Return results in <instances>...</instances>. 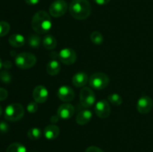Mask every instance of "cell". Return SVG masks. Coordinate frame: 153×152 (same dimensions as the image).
Instances as JSON below:
<instances>
[{"instance_id": "7c38bea8", "label": "cell", "mask_w": 153, "mask_h": 152, "mask_svg": "<svg viewBox=\"0 0 153 152\" xmlns=\"http://www.w3.org/2000/svg\"><path fill=\"white\" fill-rule=\"evenodd\" d=\"M75 108L70 104H63L58 108L57 115L61 119H69L74 115Z\"/></svg>"}, {"instance_id": "277c9868", "label": "cell", "mask_w": 153, "mask_h": 152, "mask_svg": "<svg viewBox=\"0 0 153 152\" xmlns=\"http://www.w3.org/2000/svg\"><path fill=\"white\" fill-rule=\"evenodd\" d=\"M37 58L35 55L29 52H22L16 55L15 58V64L17 67L22 69H27L31 68L35 65Z\"/></svg>"}, {"instance_id": "4316f807", "label": "cell", "mask_w": 153, "mask_h": 152, "mask_svg": "<svg viewBox=\"0 0 153 152\" xmlns=\"http://www.w3.org/2000/svg\"><path fill=\"white\" fill-rule=\"evenodd\" d=\"M38 110V105L36 101H31L27 105V111L30 113H34Z\"/></svg>"}, {"instance_id": "8d00e7d4", "label": "cell", "mask_w": 153, "mask_h": 152, "mask_svg": "<svg viewBox=\"0 0 153 152\" xmlns=\"http://www.w3.org/2000/svg\"><path fill=\"white\" fill-rule=\"evenodd\" d=\"M2 64H3V63H2V61H1V58H0V69H1V67L3 66H2Z\"/></svg>"}, {"instance_id": "4dcf8cb0", "label": "cell", "mask_w": 153, "mask_h": 152, "mask_svg": "<svg viewBox=\"0 0 153 152\" xmlns=\"http://www.w3.org/2000/svg\"><path fill=\"white\" fill-rule=\"evenodd\" d=\"M94 1L99 5H105L109 3L110 0H94Z\"/></svg>"}, {"instance_id": "7402d4cb", "label": "cell", "mask_w": 153, "mask_h": 152, "mask_svg": "<svg viewBox=\"0 0 153 152\" xmlns=\"http://www.w3.org/2000/svg\"><path fill=\"white\" fill-rule=\"evenodd\" d=\"M28 137L31 140H37L41 137L42 131L38 128H32L28 130L27 133Z\"/></svg>"}, {"instance_id": "d4e9b609", "label": "cell", "mask_w": 153, "mask_h": 152, "mask_svg": "<svg viewBox=\"0 0 153 152\" xmlns=\"http://www.w3.org/2000/svg\"><path fill=\"white\" fill-rule=\"evenodd\" d=\"M0 80L4 83H10L12 80L11 75L7 70H1L0 72Z\"/></svg>"}, {"instance_id": "9c48e42d", "label": "cell", "mask_w": 153, "mask_h": 152, "mask_svg": "<svg viewBox=\"0 0 153 152\" xmlns=\"http://www.w3.org/2000/svg\"><path fill=\"white\" fill-rule=\"evenodd\" d=\"M153 101L148 95H142L137 102V110L141 114H147L152 110Z\"/></svg>"}, {"instance_id": "4fadbf2b", "label": "cell", "mask_w": 153, "mask_h": 152, "mask_svg": "<svg viewBox=\"0 0 153 152\" xmlns=\"http://www.w3.org/2000/svg\"><path fill=\"white\" fill-rule=\"evenodd\" d=\"M58 96L64 102H69L74 99V90L69 86H61L58 90Z\"/></svg>"}, {"instance_id": "5b68a950", "label": "cell", "mask_w": 153, "mask_h": 152, "mask_svg": "<svg viewBox=\"0 0 153 152\" xmlns=\"http://www.w3.org/2000/svg\"><path fill=\"white\" fill-rule=\"evenodd\" d=\"M108 76L103 72H96L93 74L89 78V83L92 88L95 89H103L109 84Z\"/></svg>"}, {"instance_id": "5bb4252c", "label": "cell", "mask_w": 153, "mask_h": 152, "mask_svg": "<svg viewBox=\"0 0 153 152\" xmlns=\"http://www.w3.org/2000/svg\"><path fill=\"white\" fill-rule=\"evenodd\" d=\"M73 84L76 87H82L86 85L88 82V76L84 72H79L73 75L72 79Z\"/></svg>"}, {"instance_id": "8992f818", "label": "cell", "mask_w": 153, "mask_h": 152, "mask_svg": "<svg viewBox=\"0 0 153 152\" xmlns=\"http://www.w3.org/2000/svg\"><path fill=\"white\" fill-rule=\"evenodd\" d=\"M80 103L82 107L85 108L91 107L95 104L96 95L94 91L89 87H83L80 91Z\"/></svg>"}, {"instance_id": "ba28073f", "label": "cell", "mask_w": 153, "mask_h": 152, "mask_svg": "<svg viewBox=\"0 0 153 152\" xmlns=\"http://www.w3.org/2000/svg\"><path fill=\"white\" fill-rule=\"evenodd\" d=\"M58 59L61 63L66 65H72L77 59V55L73 49L65 48L60 51L58 53Z\"/></svg>"}, {"instance_id": "ffe728a7", "label": "cell", "mask_w": 153, "mask_h": 152, "mask_svg": "<svg viewBox=\"0 0 153 152\" xmlns=\"http://www.w3.org/2000/svg\"><path fill=\"white\" fill-rule=\"evenodd\" d=\"M28 43L33 49H37L41 44V38L38 34H31L28 37Z\"/></svg>"}, {"instance_id": "30bf717a", "label": "cell", "mask_w": 153, "mask_h": 152, "mask_svg": "<svg viewBox=\"0 0 153 152\" xmlns=\"http://www.w3.org/2000/svg\"><path fill=\"white\" fill-rule=\"evenodd\" d=\"M94 110L97 116L101 119H106L111 113V106L107 100L102 99L96 104Z\"/></svg>"}, {"instance_id": "1f68e13d", "label": "cell", "mask_w": 153, "mask_h": 152, "mask_svg": "<svg viewBox=\"0 0 153 152\" xmlns=\"http://www.w3.org/2000/svg\"><path fill=\"white\" fill-rule=\"evenodd\" d=\"M26 4H29V5H35V4H38L40 0H25Z\"/></svg>"}, {"instance_id": "2e32d148", "label": "cell", "mask_w": 153, "mask_h": 152, "mask_svg": "<svg viewBox=\"0 0 153 152\" xmlns=\"http://www.w3.org/2000/svg\"><path fill=\"white\" fill-rule=\"evenodd\" d=\"M93 117V113L91 110H82L78 113L76 121L79 125H85L88 124L91 120Z\"/></svg>"}, {"instance_id": "83f0119b", "label": "cell", "mask_w": 153, "mask_h": 152, "mask_svg": "<svg viewBox=\"0 0 153 152\" xmlns=\"http://www.w3.org/2000/svg\"><path fill=\"white\" fill-rule=\"evenodd\" d=\"M9 131V125L5 122H0V132L4 134V133L8 132Z\"/></svg>"}, {"instance_id": "52a82bcc", "label": "cell", "mask_w": 153, "mask_h": 152, "mask_svg": "<svg viewBox=\"0 0 153 152\" xmlns=\"http://www.w3.org/2000/svg\"><path fill=\"white\" fill-rule=\"evenodd\" d=\"M67 4L64 0H55L49 7V13L53 17H61L67 10Z\"/></svg>"}, {"instance_id": "f1b7e54d", "label": "cell", "mask_w": 153, "mask_h": 152, "mask_svg": "<svg viewBox=\"0 0 153 152\" xmlns=\"http://www.w3.org/2000/svg\"><path fill=\"white\" fill-rule=\"evenodd\" d=\"M7 97V91L0 87V101H4Z\"/></svg>"}, {"instance_id": "d6a6232c", "label": "cell", "mask_w": 153, "mask_h": 152, "mask_svg": "<svg viewBox=\"0 0 153 152\" xmlns=\"http://www.w3.org/2000/svg\"><path fill=\"white\" fill-rule=\"evenodd\" d=\"M2 66L5 69H10L12 67V63L9 61H5L4 62H3Z\"/></svg>"}, {"instance_id": "9a60e30c", "label": "cell", "mask_w": 153, "mask_h": 152, "mask_svg": "<svg viewBox=\"0 0 153 152\" xmlns=\"http://www.w3.org/2000/svg\"><path fill=\"white\" fill-rule=\"evenodd\" d=\"M43 134H44V137L46 139L49 140L55 139L57 137L59 136L60 134V129L58 126H56L54 124H51V125H47L46 128H44L43 131Z\"/></svg>"}, {"instance_id": "484cf974", "label": "cell", "mask_w": 153, "mask_h": 152, "mask_svg": "<svg viewBox=\"0 0 153 152\" xmlns=\"http://www.w3.org/2000/svg\"><path fill=\"white\" fill-rule=\"evenodd\" d=\"M10 31V25L5 21L0 22V37H4Z\"/></svg>"}, {"instance_id": "ac0fdd59", "label": "cell", "mask_w": 153, "mask_h": 152, "mask_svg": "<svg viewBox=\"0 0 153 152\" xmlns=\"http://www.w3.org/2000/svg\"><path fill=\"white\" fill-rule=\"evenodd\" d=\"M8 42L13 47H21L25 43V37L19 34H13L9 37Z\"/></svg>"}, {"instance_id": "cb8c5ba5", "label": "cell", "mask_w": 153, "mask_h": 152, "mask_svg": "<svg viewBox=\"0 0 153 152\" xmlns=\"http://www.w3.org/2000/svg\"><path fill=\"white\" fill-rule=\"evenodd\" d=\"M90 38H91L92 43H94L96 45L102 44L103 43V40H104L102 34L99 31H94V32L91 33Z\"/></svg>"}, {"instance_id": "603a6c76", "label": "cell", "mask_w": 153, "mask_h": 152, "mask_svg": "<svg viewBox=\"0 0 153 152\" xmlns=\"http://www.w3.org/2000/svg\"><path fill=\"white\" fill-rule=\"evenodd\" d=\"M108 100L111 104L114 106H120L123 103V98L117 93H112L108 95Z\"/></svg>"}, {"instance_id": "8fae6325", "label": "cell", "mask_w": 153, "mask_h": 152, "mask_svg": "<svg viewBox=\"0 0 153 152\" xmlns=\"http://www.w3.org/2000/svg\"><path fill=\"white\" fill-rule=\"evenodd\" d=\"M49 92L45 86L38 85L33 90V98L37 104H42L47 101Z\"/></svg>"}, {"instance_id": "836d02e7", "label": "cell", "mask_w": 153, "mask_h": 152, "mask_svg": "<svg viewBox=\"0 0 153 152\" xmlns=\"http://www.w3.org/2000/svg\"><path fill=\"white\" fill-rule=\"evenodd\" d=\"M59 119L60 118L58 117V115H56V116H52V117L50 118V121L52 124H55L58 122V121L59 120Z\"/></svg>"}, {"instance_id": "f546056e", "label": "cell", "mask_w": 153, "mask_h": 152, "mask_svg": "<svg viewBox=\"0 0 153 152\" xmlns=\"http://www.w3.org/2000/svg\"><path fill=\"white\" fill-rule=\"evenodd\" d=\"M85 152H104L101 148L97 146H90L86 149Z\"/></svg>"}, {"instance_id": "44dd1931", "label": "cell", "mask_w": 153, "mask_h": 152, "mask_svg": "<svg viewBox=\"0 0 153 152\" xmlns=\"http://www.w3.org/2000/svg\"><path fill=\"white\" fill-rule=\"evenodd\" d=\"M6 152H27L26 148L19 142H13L7 147Z\"/></svg>"}, {"instance_id": "6da1fadb", "label": "cell", "mask_w": 153, "mask_h": 152, "mask_svg": "<svg viewBox=\"0 0 153 152\" xmlns=\"http://www.w3.org/2000/svg\"><path fill=\"white\" fill-rule=\"evenodd\" d=\"M52 26L50 16L45 10H39L34 15L31 21L33 30L38 34L47 33Z\"/></svg>"}, {"instance_id": "7a4b0ae2", "label": "cell", "mask_w": 153, "mask_h": 152, "mask_svg": "<svg viewBox=\"0 0 153 152\" xmlns=\"http://www.w3.org/2000/svg\"><path fill=\"white\" fill-rule=\"evenodd\" d=\"M70 13L73 18L83 20L89 17L91 13V4L88 0H73L70 3Z\"/></svg>"}, {"instance_id": "3957f363", "label": "cell", "mask_w": 153, "mask_h": 152, "mask_svg": "<svg viewBox=\"0 0 153 152\" xmlns=\"http://www.w3.org/2000/svg\"><path fill=\"white\" fill-rule=\"evenodd\" d=\"M24 108L22 104L18 103H13L7 106L4 110V118L10 122H16L23 117Z\"/></svg>"}, {"instance_id": "e0dca14e", "label": "cell", "mask_w": 153, "mask_h": 152, "mask_svg": "<svg viewBox=\"0 0 153 152\" xmlns=\"http://www.w3.org/2000/svg\"><path fill=\"white\" fill-rule=\"evenodd\" d=\"M61 71V64L56 59H52L46 65V72L49 75L55 76Z\"/></svg>"}, {"instance_id": "74e56055", "label": "cell", "mask_w": 153, "mask_h": 152, "mask_svg": "<svg viewBox=\"0 0 153 152\" xmlns=\"http://www.w3.org/2000/svg\"><path fill=\"white\" fill-rule=\"evenodd\" d=\"M1 113H2V109H1V106H0V116L1 115Z\"/></svg>"}, {"instance_id": "e575fe53", "label": "cell", "mask_w": 153, "mask_h": 152, "mask_svg": "<svg viewBox=\"0 0 153 152\" xmlns=\"http://www.w3.org/2000/svg\"><path fill=\"white\" fill-rule=\"evenodd\" d=\"M56 57L58 58V54L56 53V52H53L50 54V58L52 59H56Z\"/></svg>"}, {"instance_id": "d6986e66", "label": "cell", "mask_w": 153, "mask_h": 152, "mask_svg": "<svg viewBox=\"0 0 153 152\" xmlns=\"http://www.w3.org/2000/svg\"><path fill=\"white\" fill-rule=\"evenodd\" d=\"M43 46L45 49L48 50H52L55 49L57 46V40L54 36L51 34H47L44 37L43 40Z\"/></svg>"}, {"instance_id": "d590c367", "label": "cell", "mask_w": 153, "mask_h": 152, "mask_svg": "<svg viewBox=\"0 0 153 152\" xmlns=\"http://www.w3.org/2000/svg\"><path fill=\"white\" fill-rule=\"evenodd\" d=\"M15 52H14V51H11V52H10V55H11L13 57L15 56V58H16V55H16V53H15Z\"/></svg>"}]
</instances>
